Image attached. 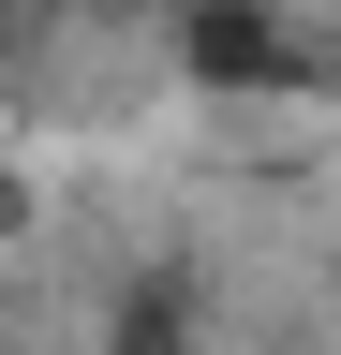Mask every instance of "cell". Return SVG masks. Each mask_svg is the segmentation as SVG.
<instances>
[{
	"instance_id": "cell-6",
	"label": "cell",
	"mask_w": 341,
	"mask_h": 355,
	"mask_svg": "<svg viewBox=\"0 0 341 355\" xmlns=\"http://www.w3.org/2000/svg\"><path fill=\"white\" fill-rule=\"evenodd\" d=\"M326 60H341V0H326Z\"/></svg>"
},
{
	"instance_id": "cell-2",
	"label": "cell",
	"mask_w": 341,
	"mask_h": 355,
	"mask_svg": "<svg viewBox=\"0 0 341 355\" xmlns=\"http://www.w3.org/2000/svg\"><path fill=\"white\" fill-rule=\"evenodd\" d=\"M104 355H208V282L193 266H134L104 296Z\"/></svg>"
},
{
	"instance_id": "cell-1",
	"label": "cell",
	"mask_w": 341,
	"mask_h": 355,
	"mask_svg": "<svg viewBox=\"0 0 341 355\" xmlns=\"http://www.w3.org/2000/svg\"><path fill=\"white\" fill-rule=\"evenodd\" d=\"M163 60H178V89H208V104H312L341 74L326 30H297L282 0H163Z\"/></svg>"
},
{
	"instance_id": "cell-3",
	"label": "cell",
	"mask_w": 341,
	"mask_h": 355,
	"mask_svg": "<svg viewBox=\"0 0 341 355\" xmlns=\"http://www.w3.org/2000/svg\"><path fill=\"white\" fill-rule=\"evenodd\" d=\"M30 222H45V193H30V163H0V252H15Z\"/></svg>"
},
{
	"instance_id": "cell-5",
	"label": "cell",
	"mask_w": 341,
	"mask_h": 355,
	"mask_svg": "<svg viewBox=\"0 0 341 355\" xmlns=\"http://www.w3.org/2000/svg\"><path fill=\"white\" fill-rule=\"evenodd\" d=\"M0 355H30V340H15V311H0Z\"/></svg>"
},
{
	"instance_id": "cell-4",
	"label": "cell",
	"mask_w": 341,
	"mask_h": 355,
	"mask_svg": "<svg viewBox=\"0 0 341 355\" xmlns=\"http://www.w3.org/2000/svg\"><path fill=\"white\" fill-rule=\"evenodd\" d=\"M30 30H45V0H0V60H15V44H30Z\"/></svg>"
}]
</instances>
